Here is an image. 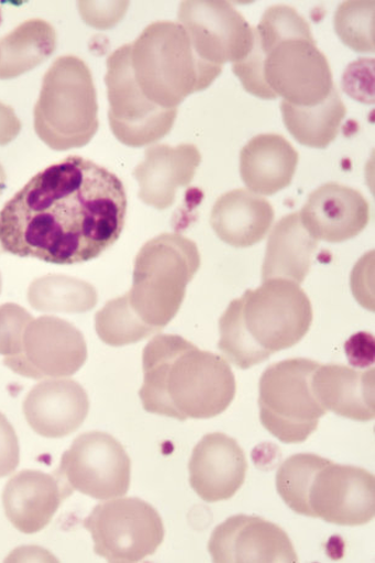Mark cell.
<instances>
[{
    "instance_id": "32",
    "label": "cell",
    "mask_w": 375,
    "mask_h": 563,
    "mask_svg": "<svg viewBox=\"0 0 375 563\" xmlns=\"http://www.w3.org/2000/svg\"><path fill=\"white\" fill-rule=\"evenodd\" d=\"M20 462V448L14 428L3 413H0V477L16 471Z\"/></svg>"
},
{
    "instance_id": "24",
    "label": "cell",
    "mask_w": 375,
    "mask_h": 563,
    "mask_svg": "<svg viewBox=\"0 0 375 563\" xmlns=\"http://www.w3.org/2000/svg\"><path fill=\"white\" fill-rule=\"evenodd\" d=\"M317 249L318 241L309 235L298 212L283 218L267 241L263 282L286 279L302 284L312 267Z\"/></svg>"
},
{
    "instance_id": "20",
    "label": "cell",
    "mask_w": 375,
    "mask_h": 563,
    "mask_svg": "<svg viewBox=\"0 0 375 563\" xmlns=\"http://www.w3.org/2000/svg\"><path fill=\"white\" fill-rule=\"evenodd\" d=\"M201 163L199 148L191 144H166L146 148L144 162L134 169L145 205L165 210L175 205L177 190L187 187Z\"/></svg>"
},
{
    "instance_id": "10",
    "label": "cell",
    "mask_w": 375,
    "mask_h": 563,
    "mask_svg": "<svg viewBox=\"0 0 375 563\" xmlns=\"http://www.w3.org/2000/svg\"><path fill=\"white\" fill-rule=\"evenodd\" d=\"M96 554L112 563L153 556L165 539L163 518L141 498H114L96 506L85 520Z\"/></svg>"
},
{
    "instance_id": "29",
    "label": "cell",
    "mask_w": 375,
    "mask_h": 563,
    "mask_svg": "<svg viewBox=\"0 0 375 563\" xmlns=\"http://www.w3.org/2000/svg\"><path fill=\"white\" fill-rule=\"evenodd\" d=\"M374 2H345L337 10V34L353 51L374 52Z\"/></svg>"
},
{
    "instance_id": "35",
    "label": "cell",
    "mask_w": 375,
    "mask_h": 563,
    "mask_svg": "<svg viewBox=\"0 0 375 563\" xmlns=\"http://www.w3.org/2000/svg\"><path fill=\"white\" fill-rule=\"evenodd\" d=\"M0 292H2V276H0Z\"/></svg>"
},
{
    "instance_id": "14",
    "label": "cell",
    "mask_w": 375,
    "mask_h": 563,
    "mask_svg": "<svg viewBox=\"0 0 375 563\" xmlns=\"http://www.w3.org/2000/svg\"><path fill=\"white\" fill-rule=\"evenodd\" d=\"M178 24L186 30L199 58L213 66L240 63L253 48L254 29L228 2H184Z\"/></svg>"
},
{
    "instance_id": "1",
    "label": "cell",
    "mask_w": 375,
    "mask_h": 563,
    "mask_svg": "<svg viewBox=\"0 0 375 563\" xmlns=\"http://www.w3.org/2000/svg\"><path fill=\"white\" fill-rule=\"evenodd\" d=\"M128 199L109 169L70 156L32 177L0 211V249L70 265L92 261L124 229Z\"/></svg>"
},
{
    "instance_id": "26",
    "label": "cell",
    "mask_w": 375,
    "mask_h": 563,
    "mask_svg": "<svg viewBox=\"0 0 375 563\" xmlns=\"http://www.w3.org/2000/svg\"><path fill=\"white\" fill-rule=\"evenodd\" d=\"M282 112L287 131L299 144L326 148L337 140L348 111L334 88L323 102L310 108H298L283 101Z\"/></svg>"
},
{
    "instance_id": "13",
    "label": "cell",
    "mask_w": 375,
    "mask_h": 563,
    "mask_svg": "<svg viewBox=\"0 0 375 563\" xmlns=\"http://www.w3.org/2000/svg\"><path fill=\"white\" fill-rule=\"evenodd\" d=\"M87 358V342L79 329L60 318L44 316L27 325L23 352L4 357V365L27 378H68Z\"/></svg>"
},
{
    "instance_id": "2",
    "label": "cell",
    "mask_w": 375,
    "mask_h": 563,
    "mask_svg": "<svg viewBox=\"0 0 375 563\" xmlns=\"http://www.w3.org/2000/svg\"><path fill=\"white\" fill-rule=\"evenodd\" d=\"M245 91L263 100L310 108L334 90L329 62L304 16L291 7L266 10L249 57L232 65Z\"/></svg>"
},
{
    "instance_id": "22",
    "label": "cell",
    "mask_w": 375,
    "mask_h": 563,
    "mask_svg": "<svg viewBox=\"0 0 375 563\" xmlns=\"http://www.w3.org/2000/svg\"><path fill=\"white\" fill-rule=\"evenodd\" d=\"M297 165L296 148L278 134L254 136L241 152V177L254 195L274 196L287 188Z\"/></svg>"
},
{
    "instance_id": "12",
    "label": "cell",
    "mask_w": 375,
    "mask_h": 563,
    "mask_svg": "<svg viewBox=\"0 0 375 563\" xmlns=\"http://www.w3.org/2000/svg\"><path fill=\"white\" fill-rule=\"evenodd\" d=\"M131 472V459L123 445L99 431L80 434L63 454L58 470L73 490L102 501L130 490Z\"/></svg>"
},
{
    "instance_id": "18",
    "label": "cell",
    "mask_w": 375,
    "mask_h": 563,
    "mask_svg": "<svg viewBox=\"0 0 375 563\" xmlns=\"http://www.w3.org/2000/svg\"><path fill=\"white\" fill-rule=\"evenodd\" d=\"M73 492L58 472H21L4 487L3 506L7 518L21 533L36 534L51 523L63 501Z\"/></svg>"
},
{
    "instance_id": "21",
    "label": "cell",
    "mask_w": 375,
    "mask_h": 563,
    "mask_svg": "<svg viewBox=\"0 0 375 563\" xmlns=\"http://www.w3.org/2000/svg\"><path fill=\"white\" fill-rule=\"evenodd\" d=\"M312 388L327 411L362 422L375 418L374 368L359 371L344 365H320L313 374Z\"/></svg>"
},
{
    "instance_id": "7",
    "label": "cell",
    "mask_w": 375,
    "mask_h": 563,
    "mask_svg": "<svg viewBox=\"0 0 375 563\" xmlns=\"http://www.w3.org/2000/svg\"><path fill=\"white\" fill-rule=\"evenodd\" d=\"M99 104L92 74L78 57L53 63L34 111L35 131L53 151L88 145L99 131Z\"/></svg>"
},
{
    "instance_id": "5",
    "label": "cell",
    "mask_w": 375,
    "mask_h": 563,
    "mask_svg": "<svg viewBox=\"0 0 375 563\" xmlns=\"http://www.w3.org/2000/svg\"><path fill=\"white\" fill-rule=\"evenodd\" d=\"M276 488L297 515L331 525L360 527L375 517L374 475L313 453L289 456L278 467Z\"/></svg>"
},
{
    "instance_id": "31",
    "label": "cell",
    "mask_w": 375,
    "mask_h": 563,
    "mask_svg": "<svg viewBox=\"0 0 375 563\" xmlns=\"http://www.w3.org/2000/svg\"><path fill=\"white\" fill-rule=\"evenodd\" d=\"M79 12L85 23L95 29H111L120 23L130 3L126 2H80Z\"/></svg>"
},
{
    "instance_id": "23",
    "label": "cell",
    "mask_w": 375,
    "mask_h": 563,
    "mask_svg": "<svg viewBox=\"0 0 375 563\" xmlns=\"http://www.w3.org/2000/svg\"><path fill=\"white\" fill-rule=\"evenodd\" d=\"M274 218V209L265 198L250 190L234 189L217 200L210 224L224 243L246 249L265 239Z\"/></svg>"
},
{
    "instance_id": "33",
    "label": "cell",
    "mask_w": 375,
    "mask_h": 563,
    "mask_svg": "<svg viewBox=\"0 0 375 563\" xmlns=\"http://www.w3.org/2000/svg\"><path fill=\"white\" fill-rule=\"evenodd\" d=\"M21 131V122L9 106L0 102V145L12 143Z\"/></svg>"
},
{
    "instance_id": "34",
    "label": "cell",
    "mask_w": 375,
    "mask_h": 563,
    "mask_svg": "<svg viewBox=\"0 0 375 563\" xmlns=\"http://www.w3.org/2000/svg\"><path fill=\"white\" fill-rule=\"evenodd\" d=\"M5 180H7V176L4 173V168L2 167V165H0V196H2V194L4 192Z\"/></svg>"
},
{
    "instance_id": "30",
    "label": "cell",
    "mask_w": 375,
    "mask_h": 563,
    "mask_svg": "<svg viewBox=\"0 0 375 563\" xmlns=\"http://www.w3.org/2000/svg\"><path fill=\"white\" fill-rule=\"evenodd\" d=\"M34 321L24 307L15 303L0 306V355L18 356L23 352L27 325Z\"/></svg>"
},
{
    "instance_id": "28",
    "label": "cell",
    "mask_w": 375,
    "mask_h": 563,
    "mask_svg": "<svg viewBox=\"0 0 375 563\" xmlns=\"http://www.w3.org/2000/svg\"><path fill=\"white\" fill-rule=\"evenodd\" d=\"M96 333L107 345H131L150 335L157 333L156 329L142 321L125 294L106 303L102 310L95 316Z\"/></svg>"
},
{
    "instance_id": "19",
    "label": "cell",
    "mask_w": 375,
    "mask_h": 563,
    "mask_svg": "<svg viewBox=\"0 0 375 563\" xmlns=\"http://www.w3.org/2000/svg\"><path fill=\"white\" fill-rule=\"evenodd\" d=\"M31 429L42 438L63 439L79 430L90 410L87 391L69 378H51L32 388L24 400Z\"/></svg>"
},
{
    "instance_id": "15",
    "label": "cell",
    "mask_w": 375,
    "mask_h": 563,
    "mask_svg": "<svg viewBox=\"0 0 375 563\" xmlns=\"http://www.w3.org/2000/svg\"><path fill=\"white\" fill-rule=\"evenodd\" d=\"M209 552L217 563H295L291 539L261 517L233 516L212 531Z\"/></svg>"
},
{
    "instance_id": "9",
    "label": "cell",
    "mask_w": 375,
    "mask_h": 563,
    "mask_svg": "<svg viewBox=\"0 0 375 563\" xmlns=\"http://www.w3.org/2000/svg\"><path fill=\"white\" fill-rule=\"evenodd\" d=\"M317 361L291 358L267 367L260 382L263 427L286 444L304 443L328 412L317 400L312 378Z\"/></svg>"
},
{
    "instance_id": "11",
    "label": "cell",
    "mask_w": 375,
    "mask_h": 563,
    "mask_svg": "<svg viewBox=\"0 0 375 563\" xmlns=\"http://www.w3.org/2000/svg\"><path fill=\"white\" fill-rule=\"evenodd\" d=\"M106 85L111 130L122 144L131 147L152 145L173 130L177 109L159 108L139 89L132 71L130 45L118 48L107 59Z\"/></svg>"
},
{
    "instance_id": "4",
    "label": "cell",
    "mask_w": 375,
    "mask_h": 563,
    "mask_svg": "<svg viewBox=\"0 0 375 563\" xmlns=\"http://www.w3.org/2000/svg\"><path fill=\"white\" fill-rule=\"evenodd\" d=\"M313 322V308L298 284L265 280L233 300L220 318V352L249 369L301 342Z\"/></svg>"
},
{
    "instance_id": "3",
    "label": "cell",
    "mask_w": 375,
    "mask_h": 563,
    "mask_svg": "<svg viewBox=\"0 0 375 563\" xmlns=\"http://www.w3.org/2000/svg\"><path fill=\"white\" fill-rule=\"evenodd\" d=\"M143 368L144 409L179 421L220 416L238 389L227 360L179 335H156L144 349Z\"/></svg>"
},
{
    "instance_id": "6",
    "label": "cell",
    "mask_w": 375,
    "mask_h": 563,
    "mask_svg": "<svg viewBox=\"0 0 375 563\" xmlns=\"http://www.w3.org/2000/svg\"><path fill=\"white\" fill-rule=\"evenodd\" d=\"M130 46L139 89L166 110L177 109L189 95L208 89L222 71L199 58L186 30L174 21L148 25Z\"/></svg>"
},
{
    "instance_id": "17",
    "label": "cell",
    "mask_w": 375,
    "mask_h": 563,
    "mask_svg": "<svg viewBox=\"0 0 375 563\" xmlns=\"http://www.w3.org/2000/svg\"><path fill=\"white\" fill-rule=\"evenodd\" d=\"M302 225L315 240L341 243L360 235L370 222V205L359 190L327 184L309 196Z\"/></svg>"
},
{
    "instance_id": "16",
    "label": "cell",
    "mask_w": 375,
    "mask_h": 563,
    "mask_svg": "<svg viewBox=\"0 0 375 563\" xmlns=\"http://www.w3.org/2000/svg\"><path fill=\"white\" fill-rule=\"evenodd\" d=\"M189 483L206 503L227 501L245 482L249 464L238 441L224 433H209L192 451Z\"/></svg>"
},
{
    "instance_id": "25",
    "label": "cell",
    "mask_w": 375,
    "mask_h": 563,
    "mask_svg": "<svg viewBox=\"0 0 375 563\" xmlns=\"http://www.w3.org/2000/svg\"><path fill=\"white\" fill-rule=\"evenodd\" d=\"M56 47L57 34L47 21H25L0 40V80L14 79L36 68Z\"/></svg>"
},
{
    "instance_id": "8",
    "label": "cell",
    "mask_w": 375,
    "mask_h": 563,
    "mask_svg": "<svg viewBox=\"0 0 375 563\" xmlns=\"http://www.w3.org/2000/svg\"><path fill=\"white\" fill-rule=\"evenodd\" d=\"M200 268L197 244L179 233H163L137 253L128 297L135 313L157 332L173 322L188 284Z\"/></svg>"
},
{
    "instance_id": "27",
    "label": "cell",
    "mask_w": 375,
    "mask_h": 563,
    "mask_svg": "<svg viewBox=\"0 0 375 563\" xmlns=\"http://www.w3.org/2000/svg\"><path fill=\"white\" fill-rule=\"evenodd\" d=\"M27 300L40 312L85 313L98 303V292L71 276L46 275L30 285Z\"/></svg>"
}]
</instances>
